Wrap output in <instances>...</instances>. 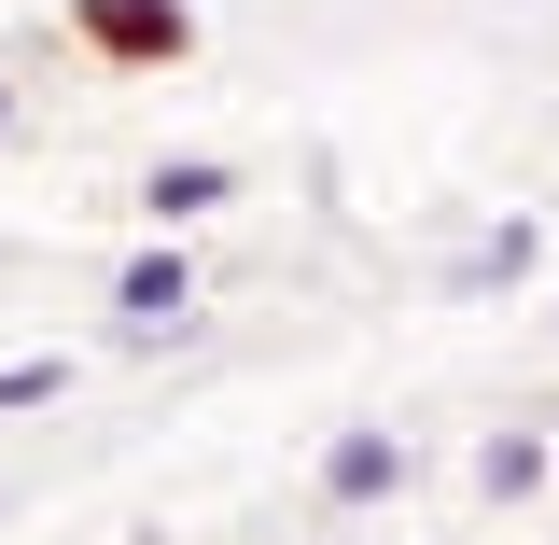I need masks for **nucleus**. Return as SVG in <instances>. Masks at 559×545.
Wrapping results in <instances>:
<instances>
[{
    "label": "nucleus",
    "mask_w": 559,
    "mask_h": 545,
    "mask_svg": "<svg viewBox=\"0 0 559 545\" xmlns=\"http://www.w3.org/2000/svg\"><path fill=\"white\" fill-rule=\"evenodd\" d=\"M0 127H14V84H0Z\"/></svg>",
    "instance_id": "obj_8"
},
{
    "label": "nucleus",
    "mask_w": 559,
    "mask_h": 545,
    "mask_svg": "<svg viewBox=\"0 0 559 545\" xmlns=\"http://www.w3.org/2000/svg\"><path fill=\"white\" fill-rule=\"evenodd\" d=\"M532 252H546V238H532V224H489L476 252H462V266H448V294H503V280H532Z\"/></svg>",
    "instance_id": "obj_6"
},
{
    "label": "nucleus",
    "mask_w": 559,
    "mask_h": 545,
    "mask_svg": "<svg viewBox=\"0 0 559 545\" xmlns=\"http://www.w3.org/2000/svg\"><path fill=\"white\" fill-rule=\"evenodd\" d=\"M406 476H419V448L392 434V419H349L336 448H322V503H336V518H364V503H406Z\"/></svg>",
    "instance_id": "obj_2"
},
{
    "label": "nucleus",
    "mask_w": 559,
    "mask_h": 545,
    "mask_svg": "<svg viewBox=\"0 0 559 545\" xmlns=\"http://www.w3.org/2000/svg\"><path fill=\"white\" fill-rule=\"evenodd\" d=\"M70 28H84V57H112V70H182L197 57L182 0H70Z\"/></svg>",
    "instance_id": "obj_1"
},
{
    "label": "nucleus",
    "mask_w": 559,
    "mask_h": 545,
    "mask_svg": "<svg viewBox=\"0 0 559 545\" xmlns=\"http://www.w3.org/2000/svg\"><path fill=\"white\" fill-rule=\"evenodd\" d=\"M224 197H238L224 154H168V168H140V224H154V238H168V224H210Z\"/></svg>",
    "instance_id": "obj_4"
},
{
    "label": "nucleus",
    "mask_w": 559,
    "mask_h": 545,
    "mask_svg": "<svg viewBox=\"0 0 559 545\" xmlns=\"http://www.w3.org/2000/svg\"><path fill=\"white\" fill-rule=\"evenodd\" d=\"M182 322H197V266H182V252H140V266L112 280V336L154 349V336H182Z\"/></svg>",
    "instance_id": "obj_3"
},
{
    "label": "nucleus",
    "mask_w": 559,
    "mask_h": 545,
    "mask_svg": "<svg viewBox=\"0 0 559 545\" xmlns=\"http://www.w3.org/2000/svg\"><path fill=\"white\" fill-rule=\"evenodd\" d=\"M57 392H70V364H57V349H28V364H0V406H57Z\"/></svg>",
    "instance_id": "obj_7"
},
{
    "label": "nucleus",
    "mask_w": 559,
    "mask_h": 545,
    "mask_svg": "<svg viewBox=\"0 0 559 545\" xmlns=\"http://www.w3.org/2000/svg\"><path fill=\"white\" fill-rule=\"evenodd\" d=\"M546 476H559V434H489V448H476V489H489V503H532Z\"/></svg>",
    "instance_id": "obj_5"
}]
</instances>
